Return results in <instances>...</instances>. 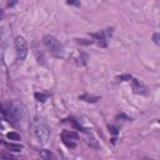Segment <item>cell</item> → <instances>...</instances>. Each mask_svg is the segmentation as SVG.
I'll list each match as a JSON object with an SVG mask.
<instances>
[{
  "label": "cell",
  "mask_w": 160,
  "mask_h": 160,
  "mask_svg": "<svg viewBox=\"0 0 160 160\" xmlns=\"http://www.w3.org/2000/svg\"><path fill=\"white\" fill-rule=\"evenodd\" d=\"M0 112L6 119V121L11 122L12 125H18L19 122L24 121L28 115L25 105L18 100L0 102Z\"/></svg>",
  "instance_id": "1"
},
{
  "label": "cell",
  "mask_w": 160,
  "mask_h": 160,
  "mask_svg": "<svg viewBox=\"0 0 160 160\" xmlns=\"http://www.w3.org/2000/svg\"><path fill=\"white\" fill-rule=\"evenodd\" d=\"M31 126H32V131H34L35 138L42 144L48 142V140L50 139V128L48 126V124L44 120L35 118Z\"/></svg>",
  "instance_id": "2"
},
{
  "label": "cell",
  "mask_w": 160,
  "mask_h": 160,
  "mask_svg": "<svg viewBox=\"0 0 160 160\" xmlns=\"http://www.w3.org/2000/svg\"><path fill=\"white\" fill-rule=\"evenodd\" d=\"M42 42L44 45L49 49V51L55 56V58H61L64 54V46L62 44L52 35H44L42 36Z\"/></svg>",
  "instance_id": "3"
},
{
  "label": "cell",
  "mask_w": 160,
  "mask_h": 160,
  "mask_svg": "<svg viewBox=\"0 0 160 160\" xmlns=\"http://www.w3.org/2000/svg\"><path fill=\"white\" fill-rule=\"evenodd\" d=\"M15 52H16V58L19 60H24L28 55V51H29V48H28V42L26 40L22 38V36H18L15 39Z\"/></svg>",
  "instance_id": "4"
},
{
  "label": "cell",
  "mask_w": 160,
  "mask_h": 160,
  "mask_svg": "<svg viewBox=\"0 0 160 160\" xmlns=\"http://www.w3.org/2000/svg\"><path fill=\"white\" fill-rule=\"evenodd\" d=\"M79 139V135L75 131H70V130H64L61 132V140L64 142V145L69 149H74L76 146V140Z\"/></svg>",
  "instance_id": "5"
},
{
  "label": "cell",
  "mask_w": 160,
  "mask_h": 160,
  "mask_svg": "<svg viewBox=\"0 0 160 160\" xmlns=\"http://www.w3.org/2000/svg\"><path fill=\"white\" fill-rule=\"evenodd\" d=\"M111 30H112V29H108L106 31H99V32H94V34H91L90 36L92 38L94 42H95V41L98 42V45H99L100 48H106V45H108L106 36H108L109 34H111Z\"/></svg>",
  "instance_id": "6"
},
{
  "label": "cell",
  "mask_w": 160,
  "mask_h": 160,
  "mask_svg": "<svg viewBox=\"0 0 160 160\" xmlns=\"http://www.w3.org/2000/svg\"><path fill=\"white\" fill-rule=\"evenodd\" d=\"M131 84H132V90L135 94L139 95H149V88L145 86L142 82H140V80L131 78Z\"/></svg>",
  "instance_id": "7"
},
{
  "label": "cell",
  "mask_w": 160,
  "mask_h": 160,
  "mask_svg": "<svg viewBox=\"0 0 160 160\" xmlns=\"http://www.w3.org/2000/svg\"><path fill=\"white\" fill-rule=\"evenodd\" d=\"M0 142L8 149V150H10V151H15V152H20L22 149H24V146L21 145V144H15V142H8V141H1L0 140Z\"/></svg>",
  "instance_id": "8"
},
{
  "label": "cell",
  "mask_w": 160,
  "mask_h": 160,
  "mask_svg": "<svg viewBox=\"0 0 160 160\" xmlns=\"http://www.w3.org/2000/svg\"><path fill=\"white\" fill-rule=\"evenodd\" d=\"M74 60H75V62H76V65H79V66H84V65H86V60H88V55H86L85 52H82V51H80V52L78 54V56H74Z\"/></svg>",
  "instance_id": "9"
},
{
  "label": "cell",
  "mask_w": 160,
  "mask_h": 160,
  "mask_svg": "<svg viewBox=\"0 0 160 160\" xmlns=\"http://www.w3.org/2000/svg\"><path fill=\"white\" fill-rule=\"evenodd\" d=\"M79 100H84L86 102H98L100 100V96L90 95V94H82V95L79 96Z\"/></svg>",
  "instance_id": "10"
},
{
  "label": "cell",
  "mask_w": 160,
  "mask_h": 160,
  "mask_svg": "<svg viewBox=\"0 0 160 160\" xmlns=\"http://www.w3.org/2000/svg\"><path fill=\"white\" fill-rule=\"evenodd\" d=\"M39 155H40V158L41 159H44V160H55L56 159V155L55 154H52L50 150H46V149H44V150H41L40 152H39Z\"/></svg>",
  "instance_id": "11"
},
{
  "label": "cell",
  "mask_w": 160,
  "mask_h": 160,
  "mask_svg": "<svg viewBox=\"0 0 160 160\" xmlns=\"http://www.w3.org/2000/svg\"><path fill=\"white\" fill-rule=\"evenodd\" d=\"M64 121H65V122H70V124H71V125H72V126H74L76 130H79V131H82V132H88V130H86L85 128H82V126H81V125H80V124H79L76 120H74V119H65Z\"/></svg>",
  "instance_id": "12"
},
{
  "label": "cell",
  "mask_w": 160,
  "mask_h": 160,
  "mask_svg": "<svg viewBox=\"0 0 160 160\" xmlns=\"http://www.w3.org/2000/svg\"><path fill=\"white\" fill-rule=\"evenodd\" d=\"M48 98H49V94L35 92V99H36L38 101H40V102H44V101H46V100H48Z\"/></svg>",
  "instance_id": "13"
},
{
  "label": "cell",
  "mask_w": 160,
  "mask_h": 160,
  "mask_svg": "<svg viewBox=\"0 0 160 160\" xmlns=\"http://www.w3.org/2000/svg\"><path fill=\"white\" fill-rule=\"evenodd\" d=\"M6 138H8V139H10V140H14V141H19V140H21L20 135H19L18 132H15V131L8 132V134H6Z\"/></svg>",
  "instance_id": "14"
},
{
  "label": "cell",
  "mask_w": 160,
  "mask_h": 160,
  "mask_svg": "<svg viewBox=\"0 0 160 160\" xmlns=\"http://www.w3.org/2000/svg\"><path fill=\"white\" fill-rule=\"evenodd\" d=\"M76 41H78L79 44H81V45H90V44L94 42L92 39H76Z\"/></svg>",
  "instance_id": "15"
},
{
  "label": "cell",
  "mask_w": 160,
  "mask_h": 160,
  "mask_svg": "<svg viewBox=\"0 0 160 160\" xmlns=\"http://www.w3.org/2000/svg\"><path fill=\"white\" fill-rule=\"evenodd\" d=\"M131 75L130 74H124V75H120V76H118L116 78V80L118 81H128V80H131Z\"/></svg>",
  "instance_id": "16"
},
{
  "label": "cell",
  "mask_w": 160,
  "mask_h": 160,
  "mask_svg": "<svg viewBox=\"0 0 160 160\" xmlns=\"http://www.w3.org/2000/svg\"><path fill=\"white\" fill-rule=\"evenodd\" d=\"M0 159H15V156H14L11 152L1 151V152H0Z\"/></svg>",
  "instance_id": "17"
},
{
  "label": "cell",
  "mask_w": 160,
  "mask_h": 160,
  "mask_svg": "<svg viewBox=\"0 0 160 160\" xmlns=\"http://www.w3.org/2000/svg\"><path fill=\"white\" fill-rule=\"evenodd\" d=\"M89 145L91 146V148H94V149H99V145H98V142H96V140L92 138V136H89Z\"/></svg>",
  "instance_id": "18"
},
{
  "label": "cell",
  "mask_w": 160,
  "mask_h": 160,
  "mask_svg": "<svg viewBox=\"0 0 160 160\" xmlns=\"http://www.w3.org/2000/svg\"><path fill=\"white\" fill-rule=\"evenodd\" d=\"M66 4H68V5H72V6H76V8H80V6H81V2H80V0H66Z\"/></svg>",
  "instance_id": "19"
},
{
  "label": "cell",
  "mask_w": 160,
  "mask_h": 160,
  "mask_svg": "<svg viewBox=\"0 0 160 160\" xmlns=\"http://www.w3.org/2000/svg\"><path fill=\"white\" fill-rule=\"evenodd\" d=\"M109 131H110V134H112L114 136H115V135H118V132H119L118 128H116V126H114V125H109Z\"/></svg>",
  "instance_id": "20"
},
{
  "label": "cell",
  "mask_w": 160,
  "mask_h": 160,
  "mask_svg": "<svg viewBox=\"0 0 160 160\" xmlns=\"http://www.w3.org/2000/svg\"><path fill=\"white\" fill-rule=\"evenodd\" d=\"M159 39H160V34H159V32H155V34L152 35V40H154V42H155L156 45L160 44V40H159Z\"/></svg>",
  "instance_id": "21"
},
{
  "label": "cell",
  "mask_w": 160,
  "mask_h": 160,
  "mask_svg": "<svg viewBox=\"0 0 160 160\" xmlns=\"http://www.w3.org/2000/svg\"><path fill=\"white\" fill-rule=\"evenodd\" d=\"M18 1H19V0H9V1H8V6H9V8H12Z\"/></svg>",
  "instance_id": "22"
},
{
  "label": "cell",
  "mask_w": 160,
  "mask_h": 160,
  "mask_svg": "<svg viewBox=\"0 0 160 160\" xmlns=\"http://www.w3.org/2000/svg\"><path fill=\"white\" fill-rule=\"evenodd\" d=\"M119 118H121V119H125V120H131L129 116H126V115H124V114H120V115H118V119Z\"/></svg>",
  "instance_id": "23"
},
{
  "label": "cell",
  "mask_w": 160,
  "mask_h": 160,
  "mask_svg": "<svg viewBox=\"0 0 160 160\" xmlns=\"http://www.w3.org/2000/svg\"><path fill=\"white\" fill-rule=\"evenodd\" d=\"M2 15H4V14H2V10L0 9V20H1V18H2Z\"/></svg>",
  "instance_id": "24"
}]
</instances>
